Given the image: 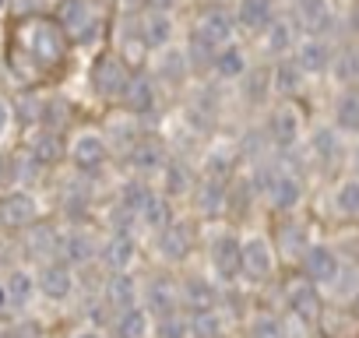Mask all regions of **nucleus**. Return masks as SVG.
Masks as SVG:
<instances>
[{"mask_svg": "<svg viewBox=\"0 0 359 338\" xmlns=\"http://www.w3.org/2000/svg\"><path fill=\"white\" fill-rule=\"evenodd\" d=\"M254 191L275 215H296L306 201V184L289 165H254Z\"/></svg>", "mask_w": 359, "mask_h": 338, "instance_id": "1", "label": "nucleus"}, {"mask_svg": "<svg viewBox=\"0 0 359 338\" xmlns=\"http://www.w3.org/2000/svg\"><path fill=\"white\" fill-rule=\"evenodd\" d=\"M205 257H208V275L219 289H229V285L243 282V233L240 229L219 222L208 233Z\"/></svg>", "mask_w": 359, "mask_h": 338, "instance_id": "2", "label": "nucleus"}, {"mask_svg": "<svg viewBox=\"0 0 359 338\" xmlns=\"http://www.w3.org/2000/svg\"><path fill=\"white\" fill-rule=\"evenodd\" d=\"M282 268L275 236L264 229H247L243 233V282L247 285H268Z\"/></svg>", "mask_w": 359, "mask_h": 338, "instance_id": "3", "label": "nucleus"}, {"mask_svg": "<svg viewBox=\"0 0 359 338\" xmlns=\"http://www.w3.org/2000/svg\"><path fill=\"white\" fill-rule=\"evenodd\" d=\"M261 130H264V137H268V148L285 155V151H292V148L303 144V137H306V120H303V113H299L296 102H282V99H278V106L268 109Z\"/></svg>", "mask_w": 359, "mask_h": 338, "instance_id": "4", "label": "nucleus"}, {"mask_svg": "<svg viewBox=\"0 0 359 338\" xmlns=\"http://www.w3.org/2000/svg\"><path fill=\"white\" fill-rule=\"evenodd\" d=\"M67 43H71V36L57 25V18H36V22L29 25V32H25V50H29V57H32L36 64H43V67L64 64Z\"/></svg>", "mask_w": 359, "mask_h": 338, "instance_id": "5", "label": "nucleus"}, {"mask_svg": "<svg viewBox=\"0 0 359 338\" xmlns=\"http://www.w3.org/2000/svg\"><path fill=\"white\" fill-rule=\"evenodd\" d=\"M134 74H137V71H134L116 50H106V53H99L95 64H92V88H95V95H102L106 102H123V92H127V85H130Z\"/></svg>", "mask_w": 359, "mask_h": 338, "instance_id": "6", "label": "nucleus"}, {"mask_svg": "<svg viewBox=\"0 0 359 338\" xmlns=\"http://www.w3.org/2000/svg\"><path fill=\"white\" fill-rule=\"evenodd\" d=\"M341 271H345V261H341V250L327 240H317L303 261H299V275L306 282H313L317 289H334L341 282Z\"/></svg>", "mask_w": 359, "mask_h": 338, "instance_id": "7", "label": "nucleus"}, {"mask_svg": "<svg viewBox=\"0 0 359 338\" xmlns=\"http://www.w3.org/2000/svg\"><path fill=\"white\" fill-rule=\"evenodd\" d=\"M194 243H198V219H184L180 215L169 229H162L155 236V257L169 268H180V264H187L191 254H194Z\"/></svg>", "mask_w": 359, "mask_h": 338, "instance_id": "8", "label": "nucleus"}, {"mask_svg": "<svg viewBox=\"0 0 359 338\" xmlns=\"http://www.w3.org/2000/svg\"><path fill=\"white\" fill-rule=\"evenodd\" d=\"M324 310H327V303H324V289H317V285L306 282L303 275H299L296 282L285 285V310H282L285 317L299 320L303 327H317L320 317H324Z\"/></svg>", "mask_w": 359, "mask_h": 338, "instance_id": "9", "label": "nucleus"}, {"mask_svg": "<svg viewBox=\"0 0 359 338\" xmlns=\"http://www.w3.org/2000/svg\"><path fill=\"white\" fill-rule=\"evenodd\" d=\"M109 155H113V148H109V141H106L102 130H81V134H74V141L67 148V158H71V165L78 169L81 177L102 173Z\"/></svg>", "mask_w": 359, "mask_h": 338, "instance_id": "10", "label": "nucleus"}, {"mask_svg": "<svg viewBox=\"0 0 359 338\" xmlns=\"http://www.w3.org/2000/svg\"><path fill=\"white\" fill-rule=\"evenodd\" d=\"M99 261L106 264L109 275H130V271L137 268V261H141V243H137V236H134L130 229L109 233V236L102 240V247H99Z\"/></svg>", "mask_w": 359, "mask_h": 338, "instance_id": "11", "label": "nucleus"}, {"mask_svg": "<svg viewBox=\"0 0 359 338\" xmlns=\"http://www.w3.org/2000/svg\"><path fill=\"white\" fill-rule=\"evenodd\" d=\"M233 184V180H229ZM229 184H219V180H198L194 194H191V208L201 222H222V215L233 212V194H229Z\"/></svg>", "mask_w": 359, "mask_h": 338, "instance_id": "12", "label": "nucleus"}, {"mask_svg": "<svg viewBox=\"0 0 359 338\" xmlns=\"http://www.w3.org/2000/svg\"><path fill=\"white\" fill-rule=\"evenodd\" d=\"M57 25L74 43H92L99 36V18L92 15L88 0H60V4H57Z\"/></svg>", "mask_w": 359, "mask_h": 338, "instance_id": "13", "label": "nucleus"}, {"mask_svg": "<svg viewBox=\"0 0 359 338\" xmlns=\"http://www.w3.org/2000/svg\"><path fill=\"white\" fill-rule=\"evenodd\" d=\"M275 247H278V257H282V264L285 261H292L296 268H299V261H303V254L317 243V236H313V226L310 222H303V219H296V215H289V222H282L275 233Z\"/></svg>", "mask_w": 359, "mask_h": 338, "instance_id": "14", "label": "nucleus"}, {"mask_svg": "<svg viewBox=\"0 0 359 338\" xmlns=\"http://www.w3.org/2000/svg\"><path fill=\"white\" fill-rule=\"evenodd\" d=\"M127 165L134 169V177H162V169L169 165V148L162 137L155 134H144L130 151H127Z\"/></svg>", "mask_w": 359, "mask_h": 338, "instance_id": "15", "label": "nucleus"}, {"mask_svg": "<svg viewBox=\"0 0 359 338\" xmlns=\"http://www.w3.org/2000/svg\"><path fill=\"white\" fill-rule=\"evenodd\" d=\"M292 22H296L299 36H317V39H331V25H334V8H331V0H296Z\"/></svg>", "mask_w": 359, "mask_h": 338, "instance_id": "16", "label": "nucleus"}, {"mask_svg": "<svg viewBox=\"0 0 359 338\" xmlns=\"http://www.w3.org/2000/svg\"><path fill=\"white\" fill-rule=\"evenodd\" d=\"M222 289L212 282V275H187L180 282V303H184V313H208L219 310Z\"/></svg>", "mask_w": 359, "mask_h": 338, "instance_id": "17", "label": "nucleus"}, {"mask_svg": "<svg viewBox=\"0 0 359 338\" xmlns=\"http://www.w3.org/2000/svg\"><path fill=\"white\" fill-rule=\"evenodd\" d=\"M296 67L306 74V78H324L331 74V64H334V46L331 39H317V36H303L296 53H292Z\"/></svg>", "mask_w": 359, "mask_h": 338, "instance_id": "18", "label": "nucleus"}, {"mask_svg": "<svg viewBox=\"0 0 359 338\" xmlns=\"http://www.w3.org/2000/svg\"><path fill=\"white\" fill-rule=\"evenodd\" d=\"M240 144L236 141H215L208 148V155L201 158V180H219V184H229L233 173H236V165H240Z\"/></svg>", "mask_w": 359, "mask_h": 338, "instance_id": "19", "label": "nucleus"}, {"mask_svg": "<svg viewBox=\"0 0 359 338\" xmlns=\"http://www.w3.org/2000/svg\"><path fill=\"white\" fill-rule=\"evenodd\" d=\"M141 303L151 310L155 320L180 313V310H184V303H180V282H172V278H151V282H144L141 285Z\"/></svg>", "mask_w": 359, "mask_h": 338, "instance_id": "20", "label": "nucleus"}, {"mask_svg": "<svg viewBox=\"0 0 359 338\" xmlns=\"http://www.w3.org/2000/svg\"><path fill=\"white\" fill-rule=\"evenodd\" d=\"M306 151L317 165H334L338 158L348 162V148H345V137L331 127V123H317L310 134H306Z\"/></svg>", "mask_w": 359, "mask_h": 338, "instance_id": "21", "label": "nucleus"}, {"mask_svg": "<svg viewBox=\"0 0 359 338\" xmlns=\"http://www.w3.org/2000/svg\"><path fill=\"white\" fill-rule=\"evenodd\" d=\"M137 22H141V36H144V43H148L151 53H162V50L176 46V18L169 11L144 8L137 15Z\"/></svg>", "mask_w": 359, "mask_h": 338, "instance_id": "22", "label": "nucleus"}, {"mask_svg": "<svg viewBox=\"0 0 359 338\" xmlns=\"http://www.w3.org/2000/svg\"><path fill=\"white\" fill-rule=\"evenodd\" d=\"M158 109V81L151 74H134L127 92H123V113L137 116V120H148L151 113Z\"/></svg>", "mask_w": 359, "mask_h": 338, "instance_id": "23", "label": "nucleus"}, {"mask_svg": "<svg viewBox=\"0 0 359 338\" xmlns=\"http://www.w3.org/2000/svg\"><path fill=\"white\" fill-rule=\"evenodd\" d=\"M327 123H331L341 137H355V141H359V85L334 92Z\"/></svg>", "mask_w": 359, "mask_h": 338, "instance_id": "24", "label": "nucleus"}, {"mask_svg": "<svg viewBox=\"0 0 359 338\" xmlns=\"http://www.w3.org/2000/svg\"><path fill=\"white\" fill-rule=\"evenodd\" d=\"M201 173L198 169H191L184 158H169V165L162 169V177H158V191L169 198V201H187L198 187Z\"/></svg>", "mask_w": 359, "mask_h": 338, "instance_id": "25", "label": "nucleus"}, {"mask_svg": "<svg viewBox=\"0 0 359 338\" xmlns=\"http://www.w3.org/2000/svg\"><path fill=\"white\" fill-rule=\"evenodd\" d=\"M233 11H236V25L243 36H264L278 18L275 0H236Z\"/></svg>", "mask_w": 359, "mask_h": 338, "instance_id": "26", "label": "nucleus"}, {"mask_svg": "<svg viewBox=\"0 0 359 338\" xmlns=\"http://www.w3.org/2000/svg\"><path fill=\"white\" fill-rule=\"evenodd\" d=\"M39 219V205L29 191H11L0 198V226L8 229H29Z\"/></svg>", "mask_w": 359, "mask_h": 338, "instance_id": "27", "label": "nucleus"}, {"mask_svg": "<svg viewBox=\"0 0 359 338\" xmlns=\"http://www.w3.org/2000/svg\"><path fill=\"white\" fill-rule=\"evenodd\" d=\"M327 212L338 222H359V177H341L327 191Z\"/></svg>", "mask_w": 359, "mask_h": 338, "instance_id": "28", "label": "nucleus"}, {"mask_svg": "<svg viewBox=\"0 0 359 338\" xmlns=\"http://www.w3.org/2000/svg\"><path fill=\"white\" fill-rule=\"evenodd\" d=\"M191 71H194L191 57H187V50H180V46H169V50L155 53V60H151V78L158 85H184Z\"/></svg>", "mask_w": 359, "mask_h": 338, "instance_id": "29", "label": "nucleus"}, {"mask_svg": "<svg viewBox=\"0 0 359 338\" xmlns=\"http://www.w3.org/2000/svg\"><path fill=\"white\" fill-rule=\"evenodd\" d=\"M39 278V292L53 303H64L74 296V268L67 261H50L43 264V271L36 275Z\"/></svg>", "mask_w": 359, "mask_h": 338, "instance_id": "30", "label": "nucleus"}, {"mask_svg": "<svg viewBox=\"0 0 359 338\" xmlns=\"http://www.w3.org/2000/svg\"><path fill=\"white\" fill-rule=\"evenodd\" d=\"M264 39V50L275 57V60H285V57H292L296 53V46H299V29H296V22L292 18H275V25L261 36Z\"/></svg>", "mask_w": 359, "mask_h": 338, "instance_id": "31", "label": "nucleus"}, {"mask_svg": "<svg viewBox=\"0 0 359 338\" xmlns=\"http://www.w3.org/2000/svg\"><path fill=\"white\" fill-rule=\"evenodd\" d=\"M113 334L116 338H155V317H151V310L144 303H137V306L116 313Z\"/></svg>", "mask_w": 359, "mask_h": 338, "instance_id": "32", "label": "nucleus"}, {"mask_svg": "<svg viewBox=\"0 0 359 338\" xmlns=\"http://www.w3.org/2000/svg\"><path fill=\"white\" fill-rule=\"evenodd\" d=\"M29 155H32L36 165H57V162L67 158V141H64L60 130H46V127H39V134L29 141Z\"/></svg>", "mask_w": 359, "mask_h": 338, "instance_id": "33", "label": "nucleus"}, {"mask_svg": "<svg viewBox=\"0 0 359 338\" xmlns=\"http://www.w3.org/2000/svg\"><path fill=\"white\" fill-rule=\"evenodd\" d=\"M176 219H180V215H176V201H169L162 191H155V194L148 198V205L141 208V215H137V222H141L151 236H158L162 229H169Z\"/></svg>", "mask_w": 359, "mask_h": 338, "instance_id": "34", "label": "nucleus"}, {"mask_svg": "<svg viewBox=\"0 0 359 338\" xmlns=\"http://www.w3.org/2000/svg\"><path fill=\"white\" fill-rule=\"evenodd\" d=\"M306 85V74L296 67V60L292 57H285V60H275L271 64V88H275V95L282 99V102H292L296 95H299V88Z\"/></svg>", "mask_w": 359, "mask_h": 338, "instance_id": "35", "label": "nucleus"}, {"mask_svg": "<svg viewBox=\"0 0 359 338\" xmlns=\"http://www.w3.org/2000/svg\"><path fill=\"white\" fill-rule=\"evenodd\" d=\"M137 303H141V282L134 278V271L130 275H109L106 278V306H113L116 313H123V310H130Z\"/></svg>", "mask_w": 359, "mask_h": 338, "instance_id": "36", "label": "nucleus"}, {"mask_svg": "<svg viewBox=\"0 0 359 338\" xmlns=\"http://www.w3.org/2000/svg\"><path fill=\"white\" fill-rule=\"evenodd\" d=\"M247 71H250V57H247V50H243L240 43L219 50L215 60H212V74L222 78V81H243Z\"/></svg>", "mask_w": 359, "mask_h": 338, "instance_id": "37", "label": "nucleus"}, {"mask_svg": "<svg viewBox=\"0 0 359 338\" xmlns=\"http://www.w3.org/2000/svg\"><path fill=\"white\" fill-rule=\"evenodd\" d=\"M331 78L338 81V88H352V85H359V43H345V46H334V64H331Z\"/></svg>", "mask_w": 359, "mask_h": 338, "instance_id": "38", "label": "nucleus"}, {"mask_svg": "<svg viewBox=\"0 0 359 338\" xmlns=\"http://www.w3.org/2000/svg\"><path fill=\"white\" fill-rule=\"evenodd\" d=\"M155 191H158V187H155L151 180H144V177H130V180L116 191V205L137 219V215H141V208L148 205V198H151Z\"/></svg>", "mask_w": 359, "mask_h": 338, "instance_id": "39", "label": "nucleus"}, {"mask_svg": "<svg viewBox=\"0 0 359 338\" xmlns=\"http://www.w3.org/2000/svg\"><path fill=\"white\" fill-rule=\"evenodd\" d=\"M240 95L250 106H264L275 95V88H271V67H250L247 78L240 81Z\"/></svg>", "mask_w": 359, "mask_h": 338, "instance_id": "40", "label": "nucleus"}, {"mask_svg": "<svg viewBox=\"0 0 359 338\" xmlns=\"http://www.w3.org/2000/svg\"><path fill=\"white\" fill-rule=\"evenodd\" d=\"M247 338H289V317L261 310L247 320Z\"/></svg>", "mask_w": 359, "mask_h": 338, "instance_id": "41", "label": "nucleus"}, {"mask_svg": "<svg viewBox=\"0 0 359 338\" xmlns=\"http://www.w3.org/2000/svg\"><path fill=\"white\" fill-rule=\"evenodd\" d=\"M4 292H8V303L11 306H25L39 292V278L32 271H25V268H15L8 275V282H4Z\"/></svg>", "mask_w": 359, "mask_h": 338, "instance_id": "42", "label": "nucleus"}, {"mask_svg": "<svg viewBox=\"0 0 359 338\" xmlns=\"http://www.w3.org/2000/svg\"><path fill=\"white\" fill-rule=\"evenodd\" d=\"M60 254H64V261L74 268V264H85V261H92L95 254H99V247L85 236V233H67L64 240H60Z\"/></svg>", "mask_w": 359, "mask_h": 338, "instance_id": "43", "label": "nucleus"}, {"mask_svg": "<svg viewBox=\"0 0 359 338\" xmlns=\"http://www.w3.org/2000/svg\"><path fill=\"white\" fill-rule=\"evenodd\" d=\"M148 8H155V11H169V15H172V11L180 8V0H148Z\"/></svg>", "mask_w": 359, "mask_h": 338, "instance_id": "44", "label": "nucleus"}, {"mask_svg": "<svg viewBox=\"0 0 359 338\" xmlns=\"http://www.w3.org/2000/svg\"><path fill=\"white\" fill-rule=\"evenodd\" d=\"M11 180V158L4 155V151H0V187H4Z\"/></svg>", "mask_w": 359, "mask_h": 338, "instance_id": "45", "label": "nucleus"}, {"mask_svg": "<svg viewBox=\"0 0 359 338\" xmlns=\"http://www.w3.org/2000/svg\"><path fill=\"white\" fill-rule=\"evenodd\" d=\"M348 169H352V177H359V141L348 148Z\"/></svg>", "mask_w": 359, "mask_h": 338, "instance_id": "46", "label": "nucleus"}, {"mask_svg": "<svg viewBox=\"0 0 359 338\" xmlns=\"http://www.w3.org/2000/svg\"><path fill=\"white\" fill-rule=\"evenodd\" d=\"M348 29H352V36L359 39V0H355L352 11H348Z\"/></svg>", "mask_w": 359, "mask_h": 338, "instance_id": "47", "label": "nucleus"}, {"mask_svg": "<svg viewBox=\"0 0 359 338\" xmlns=\"http://www.w3.org/2000/svg\"><path fill=\"white\" fill-rule=\"evenodd\" d=\"M8 123H11V106L8 99H0V130H8Z\"/></svg>", "mask_w": 359, "mask_h": 338, "instance_id": "48", "label": "nucleus"}, {"mask_svg": "<svg viewBox=\"0 0 359 338\" xmlns=\"http://www.w3.org/2000/svg\"><path fill=\"white\" fill-rule=\"evenodd\" d=\"M71 338H106V334H102L99 327H81V331H74Z\"/></svg>", "mask_w": 359, "mask_h": 338, "instance_id": "49", "label": "nucleus"}, {"mask_svg": "<svg viewBox=\"0 0 359 338\" xmlns=\"http://www.w3.org/2000/svg\"><path fill=\"white\" fill-rule=\"evenodd\" d=\"M212 4H226V8H229V0H212Z\"/></svg>", "mask_w": 359, "mask_h": 338, "instance_id": "50", "label": "nucleus"}, {"mask_svg": "<svg viewBox=\"0 0 359 338\" xmlns=\"http://www.w3.org/2000/svg\"><path fill=\"white\" fill-rule=\"evenodd\" d=\"M4 8H8V0H0V11H4Z\"/></svg>", "mask_w": 359, "mask_h": 338, "instance_id": "51", "label": "nucleus"}]
</instances>
